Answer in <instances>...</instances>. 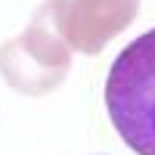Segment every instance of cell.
<instances>
[{
  "label": "cell",
  "mask_w": 155,
  "mask_h": 155,
  "mask_svg": "<svg viewBox=\"0 0 155 155\" xmlns=\"http://www.w3.org/2000/svg\"><path fill=\"white\" fill-rule=\"evenodd\" d=\"M102 96L118 137L137 155H155V31L115 56Z\"/></svg>",
  "instance_id": "obj_1"
},
{
  "label": "cell",
  "mask_w": 155,
  "mask_h": 155,
  "mask_svg": "<svg viewBox=\"0 0 155 155\" xmlns=\"http://www.w3.org/2000/svg\"><path fill=\"white\" fill-rule=\"evenodd\" d=\"M0 71L22 93H47L68 71V41L59 31L56 0H47L28 31L0 47Z\"/></svg>",
  "instance_id": "obj_2"
},
{
  "label": "cell",
  "mask_w": 155,
  "mask_h": 155,
  "mask_svg": "<svg viewBox=\"0 0 155 155\" xmlns=\"http://www.w3.org/2000/svg\"><path fill=\"white\" fill-rule=\"evenodd\" d=\"M137 6L140 0H56V19L68 47L81 53H99L134 22Z\"/></svg>",
  "instance_id": "obj_3"
}]
</instances>
